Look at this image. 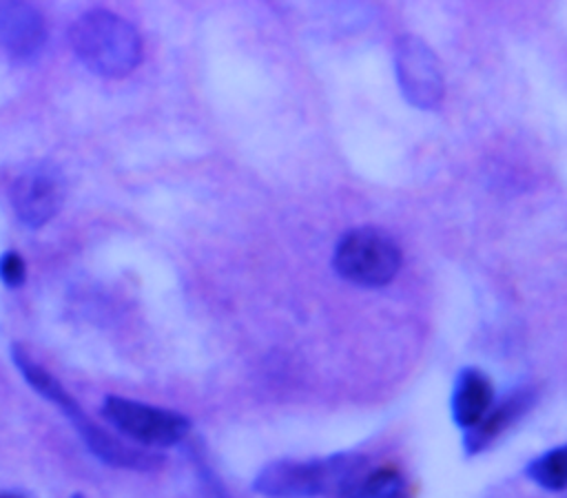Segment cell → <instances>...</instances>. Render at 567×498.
<instances>
[{
    "label": "cell",
    "mask_w": 567,
    "mask_h": 498,
    "mask_svg": "<svg viewBox=\"0 0 567 498\" xmlns=\"http://www.w3.org/2000/svg\"><path fill=\"white\" fill-rule=\"evenodd\" d=\"M69 42L75 58L102 77H124L142 60V40L135 27L106 9L82 13L69 31Z\"/></svg>",
    "instance_id": "1"
},
{
    "label": "cell",
    "mask_w": 567,
    "mask_h": 498,
    "mask_svg": "<svg viewBox=\"0 0 567 498\" xmlns=\"http://www.w3.org/2000/svg\"><path fill=\"white\" fill-rule=\"evenodd\" d=\"M13 363L18 365L22 376L29 381V385L38 394H42L47 401H51L53 405H58L64 412V416L73 423V427L78 429V434L82 436L86 447L102 463L113 465V467H124V469H151L157 465V458L153 454L140 452L131 445H124L117 438H113L111 434L102 432L97 425H93L84 416V412L78 407V403L71 398V394L60 385V381L53 374H49L42 365L31 361L20 347H13Z\"/></svg>",
    "instance_id": "2"
},
{
    "label": "cell",
    "mask_w": 567,
    "mask_h": 498,
    "mask_svg": "<svg viewBox=\"0 0 567 498\" xmlns=\"http://www.w3.org/2000/svg\"><path fill=\"white\" fill-rule=\"evenodd\" d=\"M363 469V458L339 454L321 460H275L255 478V491L268 498H315L330 489L339 494Z\"/></svg>",
    "instance_id": "3"
},
{
    "label": "cell",
    "mask_w": 567,
    "mask_h": 498,
    "mask_svg": "<svg viewBox=\"0 0 567 498\" xmlns=\"http://www.w3.org/2000/svg\"><path fill=\"white\" fill-rule=\"evenodd\" d=\"M334 272L357 286L379 288L390 283L401 268V248L381 228L359 226L339 239L332 257Z\"/></svg>",
    "instance_id": "4"
},
{
    "label": "cell",
    "mask_w": 567,
    "mask_h": 498,
    "mask_svg": "<svg viewBox=\"0 0 567 498\" xmlns=\"http://www.w3.org/2000/svg\"><path fill=\"white\" fill-rule=\"evenodd\" d=\"M102 414L117 432L148 447L175 445L190 429L188 418L177 412L122 396H109L104 401Z\"/></svg>",
    "instance_id": "5"
},
{
    "label": "cell",
    "mask_w": 567,
    "mask_h": 498,
    "mask_svg": "<svg viewBox=\"0 0 567 498\" xmlns=\"http://www.w3.org/2000/svg\"><path fill=\"white\" fill-rule=\"evenodd\" d=\"M396 82L403 97L423 111H432L441 104L445 84L443 71L434 51L416 35H401L394 46Z\"/></svg>",
    "instance_id": "6"
},
{
    "label": "cell",
    "mask_w": 567,
    "mask_h": 498,
    "mask_svg": "<svg viewBox=\"0 0 567 498\" xmlns=\"http://www.w3.org/2000/svg\"><path fill=\"white\" fill-rule=\"evenodd\" d=\"M64 175L55 164L40 162L20 173L9 190L16 217L29 226L40 228L51 221L64 201Z\"/></svg>",
    "instance_id": "7"
},
{
    "label": "cell",
    "mask_w": 567,
    "mask_h": 498,
    "mask_svg": "<svg viewBox=\"0 0 567 498\" xmlns=\"http://www.w3.org/2000/svg\"><path fill=\"white\" fill-rule=\"evenodd\" d=\"M47 44L40 11L27 2H0V51L16 64L35 62Z\"/></svg>",
    "instance_id": "8"
},
{
    "label": "cell",
    "mask_w": 567,
    "mask_h": 498,
    "mask_svg": "<svg viewBox=\"0 0 567 498\" xmlns=\"http://www.w3.org/2000/svg\"><path fill=\"white\" fill-rule=\"evenodd\" d=\"M492 401V383L481 370L465 367L458 372L452 390V418L458 427H476L489 412Z\"/></svg>",
    "instance_id": "9"
},
{
    "label": "cell",
    "mask_w": 567,
    "mask_h": 498,
    "mask_svg": "<svg viewBox=\"0 0 567 498\" xmlns=\"http://www.w3.org/2000/svg\"><path fill=\"white\" fill-rule=\"evenodd\" d=\"M532 403V394L527 390H518L507 401H503L498 407H489V412L483 416V421L467 429L465 449L470 454L483 449L489 440H494L507 425H512Z\"/></svg>",
    "instance_id": "10"
},
{
    "label": "cell",
    "mask_w": 567,
    "mask_h": 498,
    "mask_svg": "<svg viewBox=\"0 0 567 498\" xmlns=\"http://www.w3.org/2000/svg\"><path fill=\"white\" fill-rule=\"evenodd\" d=\"M341 498H410V487L405 478L390 467L372 469L359 474L348 487L339 494Z\"/></svg>",
    "instance_id": "11"
},
{
    "label": "cell",
    "mask_w": 567,
    "mask_h": 498,
    "mask_svg": "<svg viewBox=\"0 0 567 498\" xmlns=\"http://www.w3.org/2000/svg\"><path fill=\"white\" fill-rule=\"evenodd\" d=\"M527 476L551 491L567 489V445L554 447L527 465Z\"/></svg>",
    "instance_id": "12"
},
{
    "label": "cell",
    "mask_w": 567,
    "mask_h": 498,
    "mask_svg": "<svg viewBox=\"0 0 567 498\" xmlns=\"http://www.w3.org/2000/svg\"><path fill=\"white\" fill-rule=\"evenodd\" d=\"M24 274H27L24 259H22L18 252L9 250V252H4V255L0 257V279H2L4 286H9V288L22 286Z\"/></svg>",
    "instance_id": "13"
},
{
    "label": "cell",
    "mask_w": 567,
    "mask_h": 498,
    "mask_svg": "<svg viewBox=\"0 0 567 498\" xmlns=\"http://www.w3.org/2000/svg\"><path fill=\"white\" fill-rule=\"evenodd\" d=\"M0 498H18V496H9V494H2Z\"/></svg>",
    "instance_id": "14"
}]
</instances>
